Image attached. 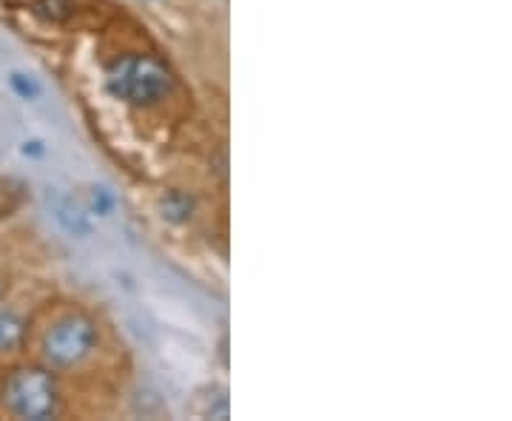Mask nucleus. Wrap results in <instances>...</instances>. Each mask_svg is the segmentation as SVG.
Returning a JSON list of instances; mask_svg holds the SVG:
<instances>
[{
    "mask_svg": "<svg viewBox=\"0 0 512 421\" xmlns=\"http://www.w3.org/2000/svg\"><path fill=\"white\" fill-rule=\"evenodd\" d=\"M103 83L114 100L134 109H151L160 106L174 92L177 77L160 57L128 52V55H117L106 66Z\"/></svg>",
    "mask_w": 512,
    "mask_h": 421,
    "instance_id": "1",
    "label": "nucleus"
},
{
    "mask_svg": "<svg viewBox=\"0 0 512 421\" xmlns=\"http://www.w3.org/2000/svg\"><path fill=\"white\" fill-rule=\"evenodd\" d=\"M100 348V322L83 308L60 313L40 333V362L55 373L80 370Z\"/></svg>",
    "mask_w": 512,
    "mask_h": 421,
    "instance_id": "2",
    "label": "nucleus"
},
{
    "mask_svg": "<svg viewBox=\"0 0 512 421\" xmlns=\"http://www.w3.org/2000/svg\"><path fill=\"white\" fill-rule=\"evenodd\" d=\"M0 402L9 416L26 421L55 419L60 410V385L52 367L20 365L0 387Z\"/></svg>",
    "mask_w": 512,
    "mask_h": 421,
    "instance_id": "3",
    "label": "nucleus"
},
{
    "mask_svg": "<svg viewBox=\"0 0 512 421\" xmlns=\"http://www.w3.org/2000/svg\"><path fill=\"white\" fill-rule=\"evenodd\" d=\"M157 211L168 225H188L197 214V200L185 188H165L157 200Z\"/></svg>",
    "mask_w": 512,
    "mask_h": 421,
    "instance_id": "4",
    "label": "nucleus"
},
{
    "mask_svg": "<svg viewBox=\"0 0 512 421\" xmlns=\"http://www.w3.org/2000/svg\"><path fill=\"white\" fill-rule=\"evenodd\" d=\"M55 220L72 237H89L94 228L92 214L86 208H80L74 200H69V197H60L55 202Z\"/></svg>",
    "mask_w": 512,
    "mask_h": 421,
    "instance_id": "5",
    "label": "nucleus"
},
{
    "mask_svg": "<svg viewBox=\"0 0 512 421\" xmlns=\"http://www.w3.org/2000/svg\"><path fill=\"white\" fill-rule=\"evenodd\" d=\"M26 319L15 311H0V353H12L26 342Z\"/></svg>",
    "mask_w": 512,
    "mask_h": 421,
    "instance_id": "6",
    "label": "nucleus"
},
{
    "mask_svg": "<svg viewBox=\"0 0 512 421\" xmlns=\"http://www.w3.org/2000/svg\"><path fill=\"white\" fill-rule=\"evenodd\" d=\"M32 12L46 23H66L74 15V0H35Z\"/></svg>",
    "mask_w": 512,
    "mask_h": 421,
    "instance_id": "7",
    "label": "nucleus"
},
{
    "mask_svg": "<svg viewBox=\"0 0 512 421\" xmlns=\"http://www.w3.org/2000/svg\"><path fill=\"white\" fill-rule=\"evenodd\" d=\"M9 89L18 94L20 100H26V103H35L37 97H40V83L26 72H9Z\"/></svg>",
    "mask_w": 512,
    "mask_h": 421,
    "instance_id": "8",
    "label": "nucleus"
},
{
    "mask_svg": "<svg viewBox=\"0 0 512 421\" xmlns=\"http://www.w3.org/2000/svg\"><path fill=\"white\" fill-rule=\"evenodd\" d=\"M114 205H117V200H114V194H111L106 185H92V191H89V214L92 217H109L111 211H114Z\"/></svg>",
    "mask_w": 512,
    "mask_h": 421,
    "instance_id": "9",
    "label": "nucleus"
},
{
    "mask_svg": "<svg viewBox=\"0 0 512 421\" xmlns=\"http://www.w3.org/2000/svg\"><path fill=\"white\" fill-rule=\"evenodd\" d=\"M20 151H23V157H43V154H46V143L32 137V140H26V143L20 146Z\"/></svg>",
    "mask_w": 512,
    "mask_h": 421,
    "instance_id": "10",
    "label": "nucleus"
},
{
    "mask_svg": "<svg viewBox=\"0 0 512 421\" xmlns=\"http://www.w3.org/2000/svg\"><path fill=\"white\" fill-rule=\"evenodd\" d=\"M3 293H6V285H3V279H0V302H3Z\"/></svg>",
    "mask_w": 512,
    "mask_h": 421,
    "instance_id": "11",
    "label": "nucleus"
}]
</instances>
